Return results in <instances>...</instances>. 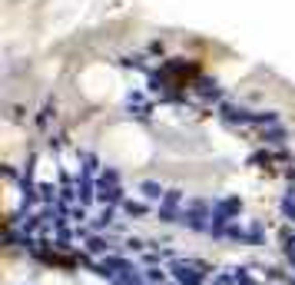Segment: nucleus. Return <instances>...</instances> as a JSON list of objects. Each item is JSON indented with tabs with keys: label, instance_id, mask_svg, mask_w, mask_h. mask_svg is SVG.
Masks as SVG:
<instances>
[{
	"label": "nucleus",
	"instance_id": "obj_1",
	"mask_svg": "<svg viewBox=\"0 0 295 285\" xmlns=\"http://www.w3.org/2000/svg\"><path fill=\"white\" fill-rule=\"evenodd\" d=\"M206 209H209V203H206V199H193L189 212L182 215V219H186V226H189V229H196V232L209 229V222H206Z\"/></svg>",
	"mask_w": 295,
	"mask_h": 285
},
{
	"label": "nucleus",
	"instance_id": "obj_2",
	"mask_svg": "<svg viewBox=\"0 0 295 285\" xmlns=\"http://www.w3.org/2000/svg\"><path fill=\"white\" fill-rule=\"evenodd\" d=\"M179 203H182V192L179 189H170L163 199V206H159V219L163 222H179L182 212H179Z\"/></svg>",
	"mask_w": 295,
	"mask_h": 285
},
{
	"label": "nucleus",
	"instance_id": "obj_3",
	"mask_svg": "<svg viewBox=\"0 0 295 285\" xmlns=\"http://www.w3.org/2000/svg\"><path fill=\"white\" fill-rule=\"evenodd\" d=\"M173 275H176L182 285H196V282H202L206 272H202V269L196 272V262H176V266H173Z\"/></svg>",
	"mask_w": 295,
	"mask_h": 285
},
{
	"label": "nucleus",
	"instance_id": "obj_4",
	"mask_svg": "<svg viewBox=\"0 0 295 285\" xmlns=\"http://www.w3.org/2000/svg\"><path fill=\"white\" fill-rule=\"evenodd\" d=\"M276 123H279V113H272V109H265V113H256V116H252V126H276Z\"/></svg>",
	"mask_w": 295,
	"mask_h": 285
},
{
	"label": "nucleus",
	"instance_id": "obj_5",
	"mask_svg": "<svg viewBox=\"0 0 295 285\" xmlns=\"http://www.w3.org/2000/svg\"><path fill=\"white\" fill-rule=\"evenodd\" d=\"M87 249H90L93 255H103V252H107V242H103L100 235H90V239H87Z\"/></svg>",
	"mask_w": 295,
	"mask_h": 285
},
{
	"label": "nucleus",
	"instance_id": "obj_6",
	"mask_svg": "<svg viewBox=\"0 0 295 285\" xmlns=\"http://www.w3.org/2000/svg\"><path fill=\"white\" fill-rule=\"evenodd\" d=\"M139 192H143V199H159V196H163V189H159L156 183H143Z\"/></svg>",
	"mask_w": 295,
	"mask_h": 285
},
{
	"label": "nucleus",
	"instance_id": "obj_7",
	"mask_svg": "<svg viewBox=\"0 0 295 285\" xmlns=\"http://www.w3.org/2000/svg\"><path fill=\"white\" fill-rule=\"evenodd\" d=\"M123 209L130 212V215H146V212H150V206H143V203H123Z\"/></svg>",
	"mask_w": 295,
	"mask_h": 285
},
{
	"label": "nucleus",
	"instance_id": "obj_8",
	"mask_svg": "<svg viewBox=\"0 0 295 285\" xmlns=\"http://www.w3.org/2000/svg\"><path fill=\"white\" fill-rule=\"evenodd\" d=\"M146 279H150V282H163V272H159V269H150V275H146Z\"/></svg>",
	"mask_w": 295,
	"mask_h": 285
}]
</instances>
